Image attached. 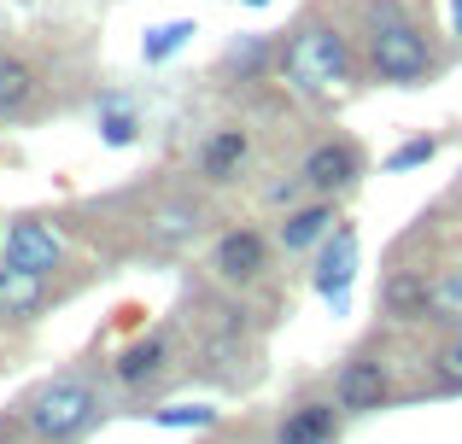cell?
<instances>
[{"mask_svg":"<svg viewBox=\"0 0 462 444\" xmlns=\"http://www.w3.org/2000/svg\"><path fill=\"white\" fill-rule=\"evenodd\" d=\"M339 421H346V410L334 398H299L275 427V444H334Z\"/></svg>","mask_w":462,"mask_h":444,"instance_id":"cell-16","label":"cell"},{"mask_svg":"<svg viewBox=\"0 0 462 444\" xmlns=\"http://www.w3.org/2000/svg\"><path fill=\"white\" fill-rule=\"evenodd\" d=\"M363 70L386 88H421L439 70V47L404 0H369L363 6Z\"/></svg>","mask_w":462,"mask_h":444,"instance_id":"cell-4","label":"cell"},{"mask_svg":"<svg viewBox=\"0 0 462 444\" xmlns=\"http://www.w3.org/2000/svg\"><path fill=\"white\" fill-rule=\"evenodd\" d=\"M451 30L462 35V0H451Z\"/></svg>","mask_w":462,"mask_h":444,"instance_id":"cell-25","label":"cell"},{"mask_svg":"<svg viewBox=\"0 0 462 444\" xmlns=\"http://www.w3.org/2000/svg\"><path fill=\"white\" fill-rule=\"evenodd\" d=\"M351 281H357V228H351V222H334V234H328L322 246H316L310 286H316V293H322L334 310H346Z\"/></svg>","mask_w":462,"mask_h":444,"instance_id":"cell-14","label":"cell"},{"mask_svg":"<svg viewBox=\"0 0 462 444\" xmlns=\"http://www.w3.org/2000/svg\"><path fill=\"white\" fill-rule=\"evenodd\" d=\"M421 298H428V275H421V269H393L381 281V316L421 322Z\"/></svg>","mask_w":462,"mask_h":444,"instance_id":"cell-19","label":"cell"},{"mask_svg":"<svg viewBox=\"0 0 462 444\" xmlns=\"http://www.w3.org/2000/svg\"><path fill=\"white\" fill-rule=\"evenodd\" d=\"M246 310H217L211 322H205V333L193 340V368H199L205 380H217V386H246L252 375H258V351H252L246 340Z\"/></svg>","mask_w":462,"mask_h":444,"instance_id":"cell-6","label":"cell"},{"mask_svg":"<svg viewBox=\"0 0 462 444\" xmlns=\"http://www.w3.org/2000/svg\"><path fill=\"white\" fill-rule=\"evenodd\" d=\"M421 322H439V328H462V263L428 275V298H421Z\"/></svg>","mask_w":462,"mask_h":444,"instance_id":"cell-18","label":"cell"},{"mask_svg":"<svg viewBox=\"0 0 462 444\" xmlns=\"http://www.w3.org/2000/svg\"><path fill=\"white\" fill-rule=\"evenodd\" d=\"M176 333L170 328H152V333H141V340H129L124 351L112 357V368H106V380H112V392H124V398H135V403H147L158 398V392L176 380Z\"/></svg>","mask_w":462,"mask_h":444,"instance_id":"cell-7","label":"cell"},{"mask_svg":"<svg viewBox=\"0 0 462 444\" xmlns=\"http://www.w3.org/2000/svg\"><path fill=\"white\" fill-rule=\"evenodd\" d=\"M252 170V129L246 123H217L193 147V182L199 187H235Z\"/></svg>","mask_w":462,"mask_h":444,"instance_id":"cell-11","label":"cell"},{"mask_svg":"<svg viewBox=\"0 0 462 444\" xmlns=\"http://www.w3.org/2000/svg\"><path fill=\"white\" fill-rule=\"evenodd\" d=\"M106 415H112V380H100L94 368H59L18 403V427L35 444H77Z\"/></svg>","mask_w":462,"mask_h":444,"instance_id":"cell-3","label":"cell"},{"mask_svg":"<svg viewBox=\"0 0 462 444\" xmlns=\"http://www.w3.org/2000/svg\"><path fill=\"white\" fill-rule=\"evenodd\" d=\"M270 70H275V35H240V41L223 47V59H217L211 77L235 88V82H263Z\"/></svg>","mask_w":462,"mask_h":444,"instance_id":"cell-17","label":"cell"},{"mask_svg":"<svg viewBox=\"0 0 462 444\" xmlns=\"http://www.w3.org/2000/svg\"><path fill=\"white\" fill-rule=\"evenodd\" d=\"M188 41H193V23H188V18H176V23H158V30H147V35H141V59H147V65H164V59H176Z\"/></svg>","mask_w":462,"mask_h":444,"instance_id":"cell-21","label":"cell"},{"mask_svg":"<svg viewBox=\"0 0 462 444\" xmlns=\"http://www.w3.org/2000/svg\"><path fill=\"white\" fill-rule=\"evenodd\" d=\"M53 112L47 65L23 47H0V123H35Z\"/></svg>","mask_w":462,"mask_h":444,"instance_id":"cell-9","label":"cell"},{"mask_svg":"<svg viewBox=\"0 0 462 444\" xmlns=\"http://www.w3.org/2000/svg\"><path fill=\"white\" fill-rule=\"evenodd\" d=\"M433 152H439V140L433 135H416V140H398L393 152L381 159L386 176H404V170H421V164H433Z\"/></svg>","mask_w":462,"mask_h":444,"instance_id":"cell-23","label":"cell"},{"mask_svg":"<svg viewBox=\"0 0 462 444\" xmlns=\"http://www.w3.org/2000/svg\"><path fill=\"white\" fill-rule=\"evenodd\" d=\"M270 263H275V240L263 234V228H252V222H235V228H223V234L211 240V281L228 286V293L258 286L263 275H270Z\"/></svg>","mask_w":462,"mask_h":444,"instance_id":"cell-8","label":"cell"},{"mask_svg":"<svg viewBox=\"0 0 462 444\" xmlns=\"http://www.w3.org/2000/svg\"><path fill=\"white\" fill-rule=\"evenodd\" d=\"M65 222H70V234L100 240L112 258L170 263L205 240L211 205H205L199 187H181L170 176H158V182H141V187H124L112 199H88V205L65 211Z\"/></svg>","mask_w":462,"mask_h":444,"instance_id":"cell-1","label":"cell"},{"mask_svg":"<svg viewBox=\"0 0 462 444\" xmlns=\"http://www.w3.org/2000/svg\"><path fill=\"white\" fill-rule=\"evenodd\" d=\"M433 368V392H462V328H451V340L428 357Z\"/></svg>","mask_w":462,"mask_h":444,"instance_id":"cell-22","label":"cell"},{"mask_svg":"<svg viewBox=\"0 0 462 444\" xmlns=\"http://www.w3.org/2000/svg\"><path fill=\"white\" fill-rule=\"evenodd\" d=\"M393 392H398L393 368H386L381 357H374V351H351L346 363L334 368V392H328V398H334L346 415H374V410L393 403Z\"/></svg>","mask_w":462,"mask_h":444,"instance_id":"cell-12","label":"cell"},{"mask_svg":"<svg viewBox=\"0 0 462 444\" xmlns=\"http://www.w3.org/2000/svg\"><path fill=\"white\" fill-rule=\"evenodd\" d=\"M94 123H100V140H106V147H129V140L141 135V105L129 100V94H100Z\"/></svg>","mask_w":462,"mask_h":444,"instance_id":"cell-20","label":"cell"},{"mask_svg":"<svg viewBox=\"0 0 462 444\" xmlns=\"http://www.w3.org/2000/svg\"><path fill=\"white\" fill-rule=\"evenodd\" d=\"M357 70L363 65H357L351 35L334 18H322V12H305V18H293L275 35V77L310 105H328L339 94H351L357 88Z\"/></svg>","mask_w":462,"mask_h":444,"instance_id":"cell-2","label":"cell"},{"mask_svg":"<svg viewBox=\"0 0 462 444\" xmlns=\"http://www.w3.org/2000/svg\"><path fill=\"white\" fill-rule=\"evenodd\" d=\"M334 222H339L334 199H299V205H287V217L275 222V246L293 251V258H305V251H316L328 234H334Z\"/></svg>","mask_w":462,"mask_h":444,"instance_id":"cell-15","label":"cell"},{"mask_svg":"<svg viewBox=\"0 0 462 444\" xmlns=\"http://www.w3.org/2000/svg\"><path fill=\"white\" fill-rule=\"evenodd\" d=\"M363 176H369V152L351 135H328L299 159V182H305L310 199H339V194H351Z\"/></svg>","mask_w":462,"mask_h":444,"instance_id":"cell-10","label":"cell"},{"mask_svg":"<svg viewBox=\"0 0 462 444\" xmlns=\"http://www.w3.org/2000/svg\"><path fill=\"white\" fill-rule=\"evenodd\" d=\"M246 6H270V0H246Z\"/></svg>","mask_w":462,"mask_h":444,"instance_id":"cell-26","label":"cell"},{"mask_svg":"<svg viewBox=\"0 0 462 444\" xmlns=\"http://www.w3.org/2000/svg\"><path fill=\"white\" fill-rule=\"evenodd\" d=\"M70 293H77V281L53 286V275H30V269L0 263V328H30Z\"/></svg>","mask_w":462,"mask_h":444,"instance_id":"cell-13","label":"cell"},{"mask_svg":"<svg viewBox=\"0 0 462 444\" xmlns=\"http://www.w3.org/2000/svg\"><path fill=\"white\" fill-rule=\"evenodd\" d=\"M152 427H170V433H181V427H217V410L211 403H181V410H141Z\"/></svg>","mask_w":462,"mask_h":444,"instance_id":"cell-24","label":"cell"},{"mask_svg":"<svg viewBox=\"0 0 462 444\" xmlns=\"http://www.w3.org/2000/svg\"><path fill=\"white\" fill-rule=\"evenodd\" d=\"M0 263L59 281L77 263V234L53 211H18V217H6V228H0Z\"/></svg>","mask_w":462,"mask_h":444,"instance_id":"cell-5","label":"cell"}]
</instances>
